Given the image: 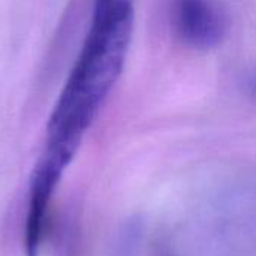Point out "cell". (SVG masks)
Segmentation results:
<instances>
[{
    "label": "cell",
    "instance_id": "cell-4",
    "mask_svg": "<svg viewBox=\"0 0 256 256\" xmlns=\"http://www.w3.org/2000/svg\"><path fill=\"white\" fill-rule=\"evenodd\" d=\"M244 88L249 96L256 99V69L250 74H248V76L244 78Z\"/></svg>",
    "mask_w": 256,
    "mask_h": 256
},
{
    "label": "cell",
    "instance_id": "cell-3",
    "mask_svg": "<svg viewBox=\"0 0 256 256\" xmlns=\"http://www.w3.org/2000/svg\"><path fill=\"white\" fill-rule=\"evenodd\" d=\"M64 170L66 168L63 165L45 156H40L33 170L28 188V204L24 228V249L27 256L39 255L48 207Z\"/></svg>",
    "mask_w": 256,
    "mask_h": 256
},
{
    "label": "cell",
    "instance_id": "cell-1",
    "mask_svg": "<svg viewBox=\"0 0 256 256\" xmlns=\"http://www.w3.org/2000/svg\"><path fill=\"white\" fill-rule=\"evenodd\" d=\"M134 28L130 0H116L93 14L81 52L46 124L45 156L68 166L104 100L117 82Z\"/></svg>",
    "mask_w": 256,
    "mask_h": 256
},
{
    "label": "cell",
    "instance_id": "cell-5",
    "mask_svg": "<svg viewBox=\"0 0 256 256\" xmlns=\"http://www.w3.org/2000/svg\"><path fill=\"white\" fill-rule=\"evenodd\" d=\"M116 0H94V6H93V14L98 12H104Z\"/></svg>",
    "mask_w": 256,
    "mask_h": 256
},
{
    "label": "cell",
    "instance_id": "cell-2",
    "mask_svg": "<svg viewBox=\"0 0 256 256\" xmlns=\"http://www.w3.org/2000/svg\"><path fill=\"white\" fill-rule=\"evenodd\" d=\"M171 18L176 34L189 46H216L226 30V21L216 0H172Z\"/></svg>",
    "mask_w": 256,
    "mask_h": 256
}]
</instances>
